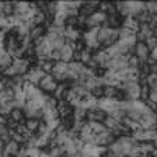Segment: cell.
<instances>
[{
  "instance_id": "obj_18",
  "label": "cell",
  "mask_w": 157,
  "mask_h": 157,
  "mask_svg": "<svg viewBox=\"0 0 157 157\" xmlns=\"http://www.w3.org/2000/svg\"><path fill=\"white\" fill-rule=\"evenodd\" d=\"M14 101V88L13 87H6L4 90L0 91V105L6 104V102Z\"/></svg>"
},
{
  "instance_id": "obj_24",
  "label": "cell",
  "mask_w": 157,
  "mask_h": 157,
  "mask_svg": "<svg viewBox=\"0 0 157 157\" xmlns=\"http://www.w3.org/2000/svg\"><path fill=\"white\" fill-rule=\"evenodd\" d=\"M86 114H87V109H84L83 107L73 108V121H86Z\"/></svg>"
},
{
  "instance_id": "obj_17",
  "label": "cell",
  "mask_w": 157,
  "mask_h": 157,
  "mask_svg": "<svg viewBox=\"0 0 157 157\" xmlns=\"http://www.w3.org/2000/svg\"><path fill=\"white\" fill-rule=\"evenodd\" d=\"M46 34V27L45 25H34L33 28L29 29V38H31V41H36V39L42 38V36H45Z\"/></svg>"
},
{
  "instance_id": "obj_33",
  "label": "cell",
  "mask_w": 157,
  "mask_h": 157,
  "mask_svg": "<svg viewBox=\"0 0 157 157\" xmlns=\"http://www.w3.org/2000/svg\"><path fill=\"white\" fill-rule=\"evenodd\" d=\"M144 44H146V46L149 48V51H153L154 48L157 46V38L156 36H150V38H147L146 41H144Z\"/></svg>"
},
{
  "instance_id": "obj_25",
  "label": "cell",
  "mask_w": 157,
  "mask_h": 157,
  "mask_svg": "<svg viewBox=\"0 0 157 157\" xmlns=\"http://www.w3.org/2000/svg\"><path fill=\"white\" fill-rule=\"evenodd\" d=\"M39 125H41L39 119H25V122H24V126H25L29 132H33V133H36Z\"/></svg>"
},
{
  "instance_id": "obj_1",
  "label": "cell",
  "mask_w": 157,
  "mask_h": 157,
  "mask_svg": "<svg viewBox=\"0 0 157 157\" xmlns=\"http://www.w3.org/2000/svg\"><path fill=\"white\" fill-rule=\"evenodd\" d=\"M136 143L137 142H135L132 136H119L108 147V151L117 154L118 157H129L133 151Z\"/></svg>"
},
{
  "instance_id": "obj_19",
  "label": "cell",
  "mask_w": 157,
  "mask_h": 157,
  "mask_svg": "<svg viewBox=\"0 0 157 157\" xmlns=\"http://www.w3.org/2000/svg\"><path fill=\"white\" fill-rule=\"evenodd\" d=\"M9 119H11L16 124H24L25 122V115H24V111L21 108H13V111L10 112Z\"/></svg>"
},
{
  "instance_id": "obj_21",
  "label": "cell",
  "mask_w": 157,
  "mask_h": 157,
  "mask_svg": "<svg viewBox=\"0 0 157 157\" xmlns=\"http://www.w3.org/2000/svg\"><path fill=\"white\" fill-rule=\"evenodd\" d=\"M33 24L34 25H45V21H46V14L44 13L42 10L36 9L35 13H34V17H33Z\"/></svg>"
},
{
  "instance_id": "obj_20",
  "label": "cell",
  "mask_w": 157,
  "mask_h": 157,
  "mask_svg": "<svg viewBox=\"0 0 157 157\" xmlns=\"http://www.w3.org/2000/svg\"><path fill=\"white\" fill-rule=\"evenodd\" d=\"M122 27L131 29L133 33H137V31H139V27H140V23H139L135 17H126V18H124V21H122Z\"/></svg>"
},
{
  "instance_id": "obj_29",
  "label": "cell",
  "mask_w": 157,
  "mask_h": 157,
  "mask_svg": "<svg viewBox=\"0 0 157 157\" xmlns=\"http://www.w3.org/2000/svg\"><path fill=\"white\" fill-rule=\"evenodd\" d=\"M13 108H14V101L6 102V104H2V105H0V115H3V117L9 118L10 112L13 111Z\"/></svg>"
},
{
  "instance_id": "obj_7",
  "label": "cell",
  "mask_w": 157,
  "mask_h": 157,
  "mask_svg": "<svg viewBox=\"0 0 157 157\" xmlns=\"http://www.w3.org/2000/svg\"><path fill=\"white\" fill-rule=\"evenodd\" d=\"M140 126H142V129H156V126H157V112L147 107L146 109H144L143 115H142Z\"/></svg>"
},
{
  "instance_id": "obj_11",
  "label": "cell",
  "mask_w": 157,
  "mask_h": 157,
  "mask_svg": "<svg viewBox=\"0 0 157 157\" xmlns=\"http://www.w3.org/2000/svg\"><path fill=\"white\" fill-rule=\"evenodd\" d=\"M115 142V136L109 131L104 132L101 135H95L94 136V144L98 147H109Z\"/></svg>"
},
{
  "instance_id": "obj_36",
  "label": "cell",
  "mask_w": 157,
  "mask_h": 157,
  "mask_svg": "<svg viewBox=\"0 0 157 157\" xmlns=\"http://www.w3.org/2000/svg\"><path fill=\"white\" fill-rule=\"evenodd\" d=\"M150 25H151V28H156V27H157V16H153V17H151Z\"/></svg>"
},
{
  "instance_id": "obj_8",
  "label": "cell",
  "mask_w": 157,
  "mask_h": 157,
  "mask_svg": "<svg viewBox=\"0 0 157 157\" xmlns=\"http://www.w3.org/2000/svg\"><path fill=\"white\" fill-rule=\"evenodd\" d=\"M51 75L53 76V78L58 83H66L67 82V63H65V62L55 63Z\"/></svg>"
},
{
  "instance_id": "obj_31",
  "label": "cell",
  "mask_w": 157,
  "mask_h": 157,
  "mask_svg": "<svg viewBox=\"0 0 157 157\" xmlns=\"http://www.w3.org/2000/svg\"><path fill=\"white\" fill-rule=\"evenodd\" d=\"M144 10L151 17L157 16V2H147V3H144Z\"/></svg>"
},
{
  "instance_id": "obj_12",
  "label": "cell",
  "mask_w": 157,
  "mask_h": 157,
  "mask_svg": "<svg viewBox=\"0 0 157 157\" xmlns=\"http://www.w3.org/2000/svg\"><path fill=\"white\" fill-rule=\"evenodd\" d=\"M75 49H76V44L66 42L62 48L59 49V52H60V62H65V63H70V62H72Z\"/></svg>"
},
{
  "instance_id": "obj_30",
  "label": "cell",
  "mask_w": 157,
  "mask_h": 157,
  "mask_svg": "<svg viewBox=\"0 0 157 157\" xmlns=\"http://www.w3.org/2000/svg\"><path fill=\"white\" fill-rule=\"evenodd\" d=\"M142 63L139 62V59L132 53V55H128V67L131 69H140Z\"/></svg>"
},
{
  "instance_id": "obj_34",
  "label": "cell",
  "mask_w": 157,
  "mask_h": 157,
  "mask_svg": "<svg viewBox=\"0 0 157 157\" xmlns=\"http://www.w3.org/2000/svg\"><path fill=\"white\" fill-rule=\"evenodd\" d=\"M147 101L153 102L157 105V88H150V93H149V100Z\"/></svg>"
},
{
  "instance_id": "obj_16",
  "label": "cell",
  "mask_w": 157,
  "mask_h": 157,
  "mask_svg": "<svg viewBox=\"0 0 157 157\" xmlns=\"http://www.w3.org/2000/svg\"><path fill=\"white\" fill-rule=\"evenodd\" d=\"M69 88H70V84H69V83H59L56 90L53 91L52 97L55 98V100H58V101H62V100H65L66 93H67Z\"/></svg>"
},
{
  "instance_id": "obj_6",
  "label": "cell",
  "mask_w": 157,
  "mask_h": 157,
  "mask_svg": "<svg viewBox=\"0 0 157 157\" xmlns=\"http://www.w3.org/2000/svg\"><path fill=\"white\" fill-rule=\"evenodd\" d=\"M58 84H59V83L56 82L55 78H53L52 75H45L42 78H41V80H39L38 88L44 93V94L52 95L53 91L56 90V87H58Z\"/></svg>"
},
{
  "instance_id": "obj_14",
  "label": "cell",
  "mask_w": 157,
  "mask_h": 157,
  "mask_svg": "<svg viewBox=\"0 0 157 157\" xmlns=\"http://www.w3.org/2000/svg\"><path fill=\"white\" fill-rule=\"evenodd\" d=\"M107 118V114L104 111H101L98 107L88 109L86 114V122H104V119Z\"/></svg>"
},
{
  "instance_id": "obj_10",
  "label": "cell",
  "mask_w": 157,
  "mask_h": 157,
  "mask_svg": "<svg viewBox=\"0 0 157 157\" xmlns=\"http://www.w3.org/2000/svg\"><path fill=\"white\" fill-rule=\"evenodd\" d=\"M44 76H45V73L41 70V67H38L36 65H34V66L29 67V70L27 72V75L24 76V78H25V82H29L34 86H38L39 80H41Z\"/></svg>"
},
{
  "instance_id": "obj_13",
  "label": "cell",
  "mask_w": 157,
  "mask_h": 157,
  "mask_svg": "<svg viewBox=\"0 0 157 157\" xmlns=\"http://www.w3.org/2000/svg\"><path fill=\"white\" fill-rule=\"evenodd\" d=\"M82 35H83V33L80 31L78 27H66L65 28L66 42H72V44L78 42V41H82Z\"/></svg>"
},
{
  "instance_id": "obj_38",
  "label": "cell",
  "mask_w": 157,
  "mask_h": 157,
  "mask_svg": "<svg viewBox=\"0 0 157 157\" xmlns=\"http://www.w3.org/2000/svg\"><path fill=\"white\" fill-rule=\"evenodd\" d=\"M3 151H4V143L0 140V157L3 156Z\"/></svg>"
},
{
  "instance_id": "obj_9",
  "label": "cell",
  "mask_w": 157,
  "mask_h": 157,
  "mask_svg": "<svg viewBox=\"0 0 157 157\" xmlns=\"http://www.w3.org/2000/svg\"><path fill=\"white\" fill-rule=\"evenodd\" d=\"M133 55L139 59V62L142 65H144V63H147L149 58H150V51H149V48L146 46L144 42H136V45L133 48Z\"/></svg>"
},
{
  "instance_id": "obj_3",
  "label": "cell",
  "mask_w": 157,
  "mask_h": 157,
  "mask_svg": "<svg viewBox=\"0 0 157 157\" xmlns=\"http://www.w3.org/2000/svg\"><path fill=\"white\" fill-rule=\"evenodd\" d=\"M20 46H21V44H20V41H18V36H17L16 31H14V29L7 31L6 36H4V41H3L4 51H6L11 58H14V55H16V52L20 49Z\"/></svg>"
},
{
  "instance_id": "obj_35",
  "label": "cell",
  "mask_w": 157,
  "mask_h": 157,
  "mask_svg": "<svg viewBox=\"0 0 157 157\" xmlns=\"http://www.w3.org/2000/svg\"><path fill=\"white\" fill-rule=\"evenodd\" d=\"M149 59H151V60L157 62V46H156V48H154L153 51L150 52V58H149Z\"/></svg>"
},
{
  "instance_id": "obj_39",
  "label": "cell",
  "mask_w": 157,
  "mask_h": 157,
  "mask_svg": "<svg viewBox=\"0 0 157 157\" xmlns=\"http://www.w3.org/2000/svg\"><path fill=\"white\" fill-rule=\"evenodd\" d=\"M156 131H157V126H156Z\"/></svg>"
},
{
  "instance_id": "obj_15",
  "label": "cell",
  "mask_w": 157,
  "mask_h": 157,
  "mask_svg": "<svg viewBox=\"0 0 157 157\" xmlns=\"http://www.w3.org/2000/svg\"><path fill=\"white\" fill-rule=\"evenodd\" d=\"M56 109H58V114H59V119H66V118H70L73 114V108L70 107V104L69 102H66L65 100H62V101H58V107H56Z\"/></svg>"
},
{
  "instance_id": "obj_26",
  "label": "cell",
  "mask_w": 157,
  "mask_h": 157,
  "mask_svg": "<svg viewBox=\"0 0 157 157\" xmlns=\"http://www.w3.org/2000/svg\"><path fill=\"white\" fill-rule=\"evenodd\" d=\"M11 63H13V58H11V56H10L7 52H4L3 55L0 56V72H2V70H4L6 67H9Z\"/></svg>"
},
{
  "instance_id": "obj_27",
  "label": "cell",
  "mask_w": 157,
  "mask_h": 157,
  "mask_svg": "<svg viewBox=\"0 0 157 157\" xmlns=\"http://www.w3.org/2000/svg\"><path fill=\"white\" fill-rule=\"evenodd\" d=\"M0 140L3 142L4 144L9 143L11 140V136H10V129L7 128V125H2L0 126Z\"/></svg>"
},
{
  "instance_id": "obj_22",
  "label": "cell",
  "mask_w": 157,
  "mask_h": 157,
  "mask_svg": "<svg viewBox=\"0 0 157 157\" xmlns=\"http://www.w3.org/2000/svg\"><path fill=\"white\" fill-rule=\"evenodd\" d=\"M29 10L28 2H14V14L17 16H23Z\"/></svg>"
},
{
  "instance_id": "obj_4",
  "label": "cell",
  "mask_w": 157,
  "mask_h": 157,
  "mask_svg": "<svg viewBox=\"0 0 157 157\" xmlns=\"http://www.w3.org/2000/svg\"><path fill=\"white\" fill-rule=\"evenodd\" d=\"M100 28V27H98ZM98 28L94 29H87L84 31L82 35V41L84 44V48H87L88 51H100L101 45L98 44V39H97V33H98Z\"/></svg>"
},
{
  "instance_id": "obj_28",
  "label": "cell",
  "mask_w": 157,
  "mask_h": 157,
  "mask_svg": "<svg viewBox=\"0 0 157 157\" xmlns=\"http://www.w3.org/2000/svg\"><path fill=\"white\" fill-rule=\"evenodd\" d=\"M78 52H80V62L86 66L88 62H90V59L93 58V52L91 51H88L87 48H83L82 51H78Z\"/></svg>"
},
{
  "instance_id": "obj_5",
  "label": "cell",
  "mask_w": 157,
  "mask_h": 157,
  "mask_svg": "<svg viewBox=\"0 0 157 157\" xmlns=\"http://www.w3.org/2000/svg\"><path fill=\"white\" fill-rule=\"evenodd\" d=\"M107 20H108L107 14L102 13V11H100V10H95L91 16L87 17V20H86V23H84V27L87 29L98 28V27L104 25V24L107 23Z\"/></svg>"
},
{
  "instance_id": "obj_32",
  "label": "cell",
  "mask_w": 157,
  "mask_h": 157,
  "mask_svg": "<svg viewBox=\"0 0 157 157\" xmlns=\"http://www.w3.org/2000/svg\"><path fill=\"white\" fill-rule=\"evenodd\" d=\"M136 35V33H133V31H131V29L125 28V27H121L119 28V41H124V39H128L131 38V36Z\"/></svg>"
},
{
  "instance_id": "obj_2",
  "label": "cell",
  "mask_w": 157,
  "mask_h": 157,
  "mask_svg": "<svg viewBox=\"0 0 157 157\" xmlns=\"http://www.w3.org/2000/svg\"><path fill=\"white\" fill-rule=\"evenodd\" d=\"M118 88L124 93V98L128 100V101H137V100H140L142 84L139 82L121 83V84L118 86Z\"/></svg>"
},
{
  "instance_id": "obj_23",
  "label": "cell",
  "mask_w": 157,
  "mask_h": 157,
  "mask_svg": "<svg viewBox=\"0 0 157 157\" xmlns=\"http://www.w3.org/2000/svg\"><path fill=\"white\" fill-rule=\"evenodd\" d=\"M87 124L94 135H101V133H104V132L108 131L102 122H87Z\"/></svg>"
},
{
  "instance_id": "obj_37",
  "label": "cell",
  "mask_w": 157,
  "mask_h": 157,
  "mask_svg": "<svg viewBox=\"0 0 157 157\" xmlns=\"http://www.w3.org/2000/svg\"><path fill=\"white\" fill-rule=\"evenodd\" d=\"M2 125H7V117L0 115V126H2Z\"/></svg>"
}]
</instances>
